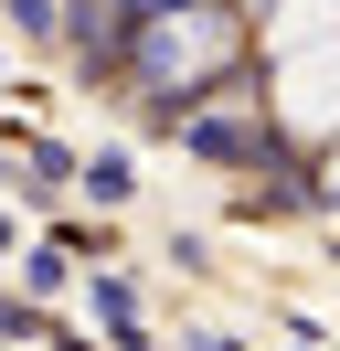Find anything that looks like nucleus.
<instances>
[{"label": "nucleus", "instance_id": "obj_1", "mask_svg": "<svg viewBox=\"0 0 340 351\" xmlns=\"http://www.w3.org/2000/svg\"><path fill=\"white\" fill-rule=\"evenodd\" d=\"M149 75H160V86H202L212 64H223L234 53V11H212V0H181V11H160V22H149Z\"/></svg>", "mask_w": 340, "mask_h": 351}, {"label": "nucleus", "instance_id": "obj_2", "mask_svg": "<svg viewBox=\"0 0 340 351\" xmlns=\"http://www.w3.org/2000/svg\"><path fill=\"white\" fill-rule=\"evenodd\" d=\"M276 117H287L298 138H340V43L276 64Z\"/></svg>", "mask_w": 340, "mask_h": 351}, {"label": "nucleus", "instance_id": "obj_3", "mask_svg": "<svg viewBox=\"0 0 340 351\" xmlns=\"http://www.w3.org/2000/svg\"><path fill=\"white\" fill-rule=\"evenodd\" d=\"M319 43H340V0H276L266 11V53L287 64V53H319Z\"/></svg>", "mask_w": 340, "mask_h": 351}, {"label": "nucleus", "instance_id": "obj_4", "mask_svg": "<svg viewBox=\"0 0 340 351\" xmlns=\"http://www.w3.org/2000/svg\"><path fill=\"white\" fill-rule=\"evenodd\" d=\"M330 192H340V149H330Z\"/></svg>", "mask_w": 340, "mask_h": 351}]
</instances>
